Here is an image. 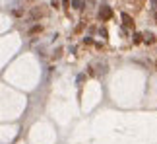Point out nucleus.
<instances>
[{
  "instance_id": "7",
  "label": "nucleus",
  "mask_w": 157,
  "mask_h": 144,
  "mask_svg": "<svg viewBox=\"0 0 157 144\" xmlns=\"http://www.w3.org/2000/svg\"><path fill=\"white\" fill-rule=\"evenodd\" d=\"M151 4H153V6L157 8V0H151Z\"/></svg>"
},
{
  "instance_id": "2",
  "label": "nucleus",
  "mask_w": 157,
  "mask_h": 144,
  "mask_svg": "<svg viewBox=\"0 0 157 144\" xmlns=\"http://www.w3.org/2000/svg\"><path fill=\"white\" fill-rule=\"evenodd\" d=\"M122 20H124V26H128V27H134V20H132L128 14H122Z\"/></svg>"
},
{
  "instance_id": "1",
  "label": "nucleus",
  "mask_w": 157,
  "mask_h": 144,
  "mask_svg": "<svg viewBox=\"0 0 157 144\" xmlns=\"http://www.w3.org/2000/svg\"><path fill=\"white\" fill-rule=\"evenodd\" d=\"M99 18H101V20H111V18H113V10H111L109 4H103V6H101V10H99Z\"/></svg>"
},
{
  "instance_id": "4",
  "label": "nucleus",
  "mask_w": 157,
  "mask_h": 144,
  "mask_svg": "<svg viewBox=\"0 0 157 144\" xmlns=\"http://www.w3.org/2000/svg\"><path fill=\"white\" fill-rule=\"evenodd\" d=\"M144 37H146V43H155V35L153 33H146V35H144Z\"/></svg>"
},
{
  "instance_id": "5",
  "label": "nucleus",
  "mask_w": 157,
  "mask_h": 144,
  "mask_svg": "<svg viewBox=\"0 0 157 144\" xmlns=\"http://www.w3.org/2000/svg\"><path fill=\"white\" fill-rule=\"evenodd\" d=\"M142 33H134V37H132V39H134V43H142Z\"/></svg>"
},
{
  "instance_id": "3",
  "label": "nucleus",
  "mask_w": 157,
  "mask_h": 144,
  "mask_svg": "<svg viewBox=\"0 0 157 144\" xmlns=\"http://www.w3.org/2000/svg\"><path fill=\"white\" fill-rule=\"evenodd\" d=\"M70 4H72L74 10H81V8H84V2H81V0H72Z\"/></svg>"
},
{
  "instance_id": "8",
  "label": "nucleus",
  "mask_w": 157,
  "mask_h": 144,
  "mask_svg": "<svg viewBox=\"0 0 157 144\" xmlns=\"http://www.w3.org/2000/svg\"><path fill=\"white\" fill-rule=\"evenodd\" d=\"M155 20H157V14H155Z\"/></svg>"
},
{
  "instance_id": "6",
  "label": "nucleus",
  "mask_w": 157,
  "mask_h": 144,
  "mask_svg": "<svg viewBox=\"0 0 157 144\" xmlns=\"http://www.w3.org/2000/svg\"><path fill=\"white\" fill-rule=\"evenodd\" d=\"M39 31H43V27H41V26H35V27H31V29H29V33H39Z\"/></svg>"
}]
</instances>
